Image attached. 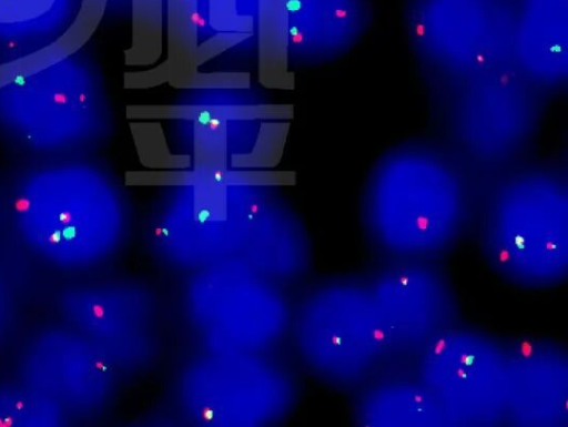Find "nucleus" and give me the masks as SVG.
I'll list each match as a JSON object with an SVG mask.
<instances>
[{
	"label": "nucleus",
	"instance_id": "nucleus-1",
	"mask_svg": "<svg viewBox=\"0 0 568 427\" xmlns=\"http://www.w3.org/2000/svg\"><path fill=\"white\" fill-rule=\"evenodd\" d=\"M480 185L436 138L385 150L362 187L359 218L379 260L440 261L473 226Z\"/></svg>",
	"mask_w": 568,
	"mask_h": 427
},
{
	"label": "nucleus",
	"instance_id": "nucleus-2",
	"mask_svg": "<svg viewBox=\"0 0 568 427\" xmlns=\"http://www.w3.org/2000/svg\"><path fill=\"white\" fill-rule=\"evenodd\" d=\"M479 252L505 282L549 289L568 278V169L526 162L480 189L473 222Z\"/></svg>",
	"mask_w": 568,
	"mask_h": 427
},
{
	"label": "nucleus",
	"instance_id": "nucleus-3",
	"mask_svg": "<svg viewBox=\"0 0 568 427\" xmlns=\"http://www.w3.org/2000/svg\"><path fill=\"white\" fill-rule=\"evenodd\" d=\"M434 100L435 138L481 189L530 159L550 96L508 63L455 83Z\"/></svg>",
	"mask_w": 568,
	"mask_h": 427
},
{
	"label": "nucleus",
	"instance_id": "nucleus-4",
	"mask_svg": "<svg viewBox=\"0 0 568 427\" xmlns=\"http://www.w3.org/2000/svg\"><path fill=\"white\" fill-rule=\"evenodd\" d=\"M288 333L304 368L334 389L353 393L392 367L364 275L334 276L311 286L292 308Z\"/></svg>",
	"mask_w": 568,
	"mask_h": 427
},
{
	"label": "nucleus",
	"instance_id": "nucleus-5",
	"mask_svg": "<svg viewBox=\"0 0 568 427\" xmlns=\"http://www.w3.org/2000/svg\"><path fill=\"white\" fill-rule=\"evenodd\" d=\"M180 304L204 350L270 353L290 331L292 307L281 284L239 255L189 272Z\"/></svg>",
	"mask_w": 568,
	"mask_h": 427
},
{
	"label": "nucleus",
	"instance_id": "nucleus-6",
	"mask_svg": "<svg viewBox=\"0 0 568 427\" xmlns=\"http://www.w3.org/2000/svg\"><path fill=\"white\" fill-rule=\"evenodd\" d=\"M173 403L187 423L202 427H260L294 408L297 382L270 353L199 349L178 369Z\"/></svg>",
	"mask_w": 568,
	"mask_h": 427
},
{
	"label": "nucleus",
	"instance_id": "nucleus-7",
	"mask_svg": "<svg viewBox=\"0 0 568 427\" xmlns=\"http://www.w3.org/2000/svg\"><path fill=\"white\" fill-rule=\"evenodd\" d=\"M514 0H406L409 49L435 94L510 63Z\"/></svg>",
	"mask_w": 568,
	"mask_h": 427
},
{
	"label": "nucleus",
	"instance_id": "nucleus-8",
	"mask_svg": "<svg viewBox=\"0 0 568 427\" xmlns=\"http://www.w3.org/2000/svg\"><path fill=\"white\" fill-rule=\"evenodd\" d=\"M448 427L505 426L506 343L462 322L435 337L412 367Z\"/></svg>",
	"mask_w": 568,
	"mask_h": 427
},
{
	"label": "nucleus",
	"instance_id": "nucleus-9",
	"mask_svg": "<svg viewBox=\"0 0 568 427\" xmlns=\"http://www.w3.org/2000/svg\"><path fill=\"white\" fill-rule=\"evenodd\" d=\"M262 204L248 186L186 187L154 218L148 243L164 265L189 273L239 255Z\"/></svg>",
	"mask_w": 568,
	"mask_h": 427
},
{
	"label": "nucleus",
	"instance_id": "nucleus-10",
	"mask_svg": "<svg viewBox=\"0 0 568 427\" xmlns=\"http://www.w3.org/2000/svg\"><path fill=\"white\" fill-rule=\"evenodd\" d=\"M364 277L383 322L392 367L410 368L435 337L460 322L458 297L440 261L379 260Z\"/></svg>",
	"mask_w": 568,
	"mask_h": 427
},
{
	"label": "nucleus",
	"instance_id": "nucleus-11",
	"mask_svg": "<svg viewBox=\"0 0 568 427\" xmlns=\"http://www.w3.org/2000/svg\"><path fill=\"white\" fill-rule=\"evenodd\" d=\"M75 291V311L68 312L75 331L95 343L119 374L139 373L159 355L161 307L144 282L115 278Z\"/></svg>",
	"mask_w": 568,
	"mask_h": 427
},
{
	"label": "nucleus",
	"instance_id": "nucleus-12",
	"mask_svg": "<svg viewBox=\"0 0 568 427\" xmlns=\"http://www.w3.org/2000/svg\"><path fill=\"white\" fill-rule=\"evenodd\" d=\"M505 343V426L567 427V347L541 336L514 337Z\"/></svg>",
	"mask_w": 568,
	"mask_h": 427
},
{
	"label": "nucleus",
	"instance_id": "nucleus-13",
	"mask_svg": "<svg viewBox=\"0 0 568 427\" xmlns=\"http://www.w3.org/2000/svg\"><path fill=\"white\" fill-rule=\"evenodd\" d=\"M510 63L550 98L568 87V0H514Z\"/></svg>",
	"mask_w": 568,
	"mask_h": 427
},
{
	"label": "nucleus",
	"instance_id": "nucleus-14",
	"mask_svg": "<svg viewBox=\"0 0 568 427\" xmlns=\"http://www.w3.org/2000/svg\"><path fill=\"white\" fill-rule=\"evenodd\" d=\"M351 415L364 427H448L436 398L412 368L389 367L352 393Z\"/></svg>",
	"mask_w": 568,
	"mask_h": 427
},
{
	"label": "nucleus",
	"instance_id": "nucleus-15",
	"mask_svg": "<svg viewBox=\"0 0 568 427\" xmlns=\"http://www.w3.org/2000/svg\"><path fill=\"white\" fill-rule=\"evenodd\" d=\"M239 256L263 276L283 284L308 270L311 242L294 216L262 204Z\"/></svg>",
	"mask_w": 568,
	"mask_h": 427
},
{
	"label": "nucleus",
	"instance_id": "nucleus-16",
	"mask_svg": "<svg viewBox=\"0 0 568 427\" xmlns=\"http://www.w3.org/2000/svg\"><path fill=\"white\" fill-rule=\"evenodd\" d=\"M13 301L10 291L6 288L0 279V343L13 322Z\"/></svg>",
	"mask_w": 568,
	"mask_h": 427
}]
</instances>
